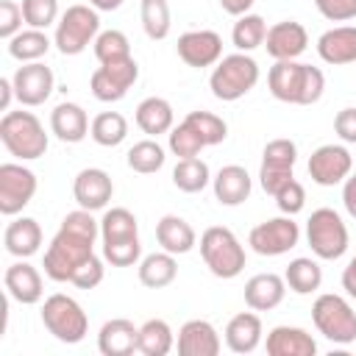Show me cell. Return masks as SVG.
<instances>
[{"instance_id": "cell-1", "label": "cell", "mask_w": 356, "mask_h": 356, "mask_svg": "<svg viewBox=\"0 0 356 356\" xmlns=\"http://www.w3.org/2000/svg\"><path fill=\"white\" fill-rule=\"evenodd\" d=\"M97 236H100V220H95L92 211H86L81 206L75 211H70L61 220L56 236L50 239V245L44 250V264H42L44 275L58 284L70 281L72 273L95 253Z\"/></svg>"}, {"instance_id": "cell-2", "label": "cell", "mask_w": 356, "mask_h": 356, "mask_svg": "<svg viewBox=\"0 0 356 356\" xmlns=\"http://www.w3.org/2000/svg\"><path fill=\"white\" fill-rule=\"evenodd\" d=\"M267 86L275 100L292 103V106H312L323 97L325 75L320 67L303 64L298 58L275 61L267 72Z\"/></svg>"}, {"instance_id": "cell-3", "label": "cell", "mask_w": 356, "mask_h": 356, "mask_svg": "<svg viewBox=\"0 0 356 356\" xmlns=\"http://www.w3.org/2000/svg\"><path fill=\"white\" fill-rule=\"evenodd\" d=\"M0 142L22 161H33L47 153V134L33 111H6L0 120Z\"/></svg>"}, {"instance_id": "cell-4", "label": "cell", "mask_w": 356, "mask_h": 356, "mask_svg": "<svg viewBox=\"0 0 356 356\" xmlns=\"http://www.w3.org/2000/svg\"><path fill=\"white\" fill-rule=\"evenodd\" d=\"M259 83V64L253 56L248 53H231L222 56L209 78V89L217 100L222 103H234L239 97H245L253 86Z\"/></svg>"}, {"instance_id": "cell-5", "label": "cell", "mask_w": 356, "mask_h": 356, "mask_svg": "<svg viewBox=\"0 0 356 356\" xmlns=\"http://www.w3.org/2000/svg\"><path fill=\"white\" fill-rule=\"evenodd\" d=\"M200 256L217 278H236L245 270V248L236 239V234L225 225H211L203 231Z\"/></svg>"}, {"instance_id": "cell-6", "label": "cell", "mask_w": 356, "mask_h": 356, "mask_svg": "<svg viewBox=\"0 0 356 356\" xmlns=\"http://www.w3.org/2000/svg\"><path fill=\"white\" fill-rule=\"evenodd\" d=\"M42 323L44 328L64 345H78L86 331H89V320L86 312L81 309V303L64 292H56L50 298H44L42 303Z\"/></svg>"}, {"instance_id": "cell-7", "label": "cell", "mask_w": 356, "mask_h": 356, "mask_svg": "<svg viewBox=\"0 0 356 356\" xmlns=\"http://www.w3.org/2000/svg\"><path fill=\"white\" fill-rule=\"evenodd\" d=\"M97 33H100L97 8L78 3V6H70V8L58 17L53 44H56L64 56H78V53H83L89 44H95Z\"/></svg>"}, {"instance_id": "cell-8", "label": "cell", "mask_w": 356, "mask_h": 356, "mask_svg": "<svg viewBox=\"0 0 356 356\" xmlns=\"http://www.w3.org/2000/svg\"><path fill=\"white\" fill-rule=\"evenodd\" d=\"M312 320L314 328L337 345H350L356 339V312L342 295H317L312 306Z\"/></svg>"}, {"instance_id": "cell-9", "label": "cell", "mask_w": 356, "mask_h": 356, "mask_svg": "<svg viewBox=\"0 0 356 356\" xmlns=\"http://www.w3.org/2000/svg\"><path fill=\"white\" fill-rule=\"evenodd\" d=\"M306 242L317 259L334 261L348 250V225L334 209H317L312 211L306 222Z\"/></svg>"}, {"instance_id": "cell-10", "label": "cell", "mask_w": 356, "mask_h": 356, "mask_svg": "<svg viewBox=\"0 0 356 356\" xmlns=\"http://www.w3.org/2000/svg\"><path fill=\"white\" fill-rule=\"evenodd\" d=\"M298 161V145L292 139H273L264 145V153H261V167H259V184L267 195L275 197V192L289 184L295 175H292V167Z\"/></svg>"}, {"instance_id": "cell-11", "label": "cell", "mask_w": 356, "mask_h": 356, "mask_svg": "<svg viewBox=\"0 0 356 356\" xmlns=\"http://www.w3.org/2000/svg\"><path fill=\"white\" fill-rule=\"evenodd\" d=\"M136 78H139V64L131 56L122 61L100 64L89 78V89L100 103H117L128 95V89L136 83Z\"/></svg>"}, {"instance_id": "cell-12", "label": "cell", "mask_w": 356, "mask_h": 356, "mask_svg": "<svg viewBox=\"0 0 356 356\" xmlns=\"http://www.w3.org/2000/svg\"><path fill=\"white\" fill-rule=\"evenodd\" d=\"M298 242H300V225H298L289 214L259 222V225L250 231V236H248V245H250L259 256H284V253H289Z\"/></svg>"}, {"instance_id": "cell-13", "label": "cell", "mask_w": 356, "mask_h": 356, "mask_svg": "<svg viewBox=\"0 0 356 356\" xmlns=\"http://www.w3.org/2000/svg\"><path fill=\"white\" fill-rule=\"evenodd\" d=\"M36 175L22 164H0V211L6 217L19 214L36 195Z\"/></svg>"}, {"instance_id": "cell-14", "label": "cell", "mask_w": 356, "mask_h": 356, "mask_svg": "<svg viewBox=\"0 0 356 356\" xmlns=\"http://www.w3.org/2000/svg\"><path fill=\"white\" fill-rule=\"evenodd\" d=\"M353 170V159L345 145H320L309 156V175L320 186L342 184Z\"/></svg>"}, {"instance_id": "cell-15", "label": "cell", "mask_w": 356, "mask_h": 356, "mask_svg": "<svg viewBox=\"0 0 356 356\" xmlns=\"http://www.w3.org/2000/svg\"><path fill=\"white\" fill-rule=\"evenodd\" d=\"M11 83H14L17 100H19L22 106L33 108V106H42V103L50 97L56 81H53V70H50L47 64H42V61H28V64L17 67Z\"/></svg>"}, {"instance_id": "cell-16", "label": "cell", "mask_w": 356, "mask_h": 356, "mask_svg": "<svg viewBox=\"0 0 356 356\" xmlns=\"http://www.w3.org/2000/svg\"><path fill=\"white\" fill-rule=\"evenodd\" d=\"M178 56L184 64L203 70V67H214L222 58V39L217 31H186L178 36Z\"/></svg>"}, {"instance_id": "cell-17", "label": "cell", "mask_w": 356, "mask_h": 356, "mask_svg": "<svg viewBox=\"0 0 356 356\" xmlns=\"http://www.w3.org/2000/svg\"><path fill=\"white\" fill-rule=\"evenodd\" d=\"M111 195H114L111 175L106 170H100V167H83L75 175V181H72V197L86 211L106 209V203L111 200Z\"/></svg>"}, {"instance_id": "cell-18", "label": "cell", "mask_w": 356, "mask_h": 356, "mask_svg": "<svg viewBox=\"0 0 356 356\" xmlns=\"http://www.w3.org/2000/svg\"><path fill=\"white\" fill-rule=\"evenodd\" d=\"M309 44V33L300 22L295 19H281L275 25L267 28V39L264 47L275 61H286V58H298Z\"/></svg>"}, {"instance_id": "cell-19", "label": "cell", "mask_w": 356, "mask_h": 356, "mask_svg": "<svg viewBox=\"0 0 356 356\" xmlns=\"http://www.w3.org/2000/svg\"><path fill=\"white\" fill-rule=\"evenodd\" d=\"M178 356H217L222 342L217 328L209 320H186L178 331Z\"/></svg>"}, {"instance_id": "cell-20", "label": "cell", "mask_w": 356, "mask_h": 356, "mask_svg": "<svg viewBox=\"0 0 356 356\" xmlns=\"http://www.w3.org/2000/svg\"><path fill=\"white\" fill-rule=\"evenodd\" d=\"M3 284H6V292L22 303V306H33L42 300L44 289H42V275L33 264L28 261H14L6 267V275H3Z\"/></svg>"}, {"instance_id": "cell-21", "label": "cell", "mask_w": 356, "mask_h": 356, "mask_svg": "<svg viewBox=\"0 0 356 356\" xmlns=\"http://www.w3.org/2000/svg\"><path fill=\"white\" fill-rule=\"evenodd\" d=\"M97 348L103 356H131L139 350V328L125 317L106 320L97 334Z\"/></svg>"}, {"instance_id": "cell-22", "label": "cell", "mask_w": 356, "mask_h": 356, "mask_svg": "<svg viewBox=\"0 0 356 356\" xmlns=\"http://www.w3.org/2000/svg\"><path fill=\"white\" fill-rule=\"evenodd\" d=\"M264 348L270 356H314L317 353L314 337L298 325H275L267 334Z\"/></svg>"}, {"instance_id": "cell-23", "label": "cell", "mask_w": 356, "mask_h": 356, "mask_svg": "<svg viewBox=\"0 0 356 356\" xmlns=\"http://www.w3.org/2000/svg\"><path fill=\"white\" fill-rule=\"evenodd\" d=\"M317 53L325 64L342 67L356 61V25H337L317 39Z\"/></svg>"}, {"instance_id": "cell-24", "label": "cell", "mask_w": 356, "mask_h": 356, "mask_svg": "<svg viewBox=\"0 0 356 356\" xmlns=\"http://www.w3.org/2000/svg\"><path fill=\"white\" fill-rule=\"evenodd\" d=\"M89 128H92V122L86 117L83 106H78V103H58L50 111V131L61 142H67V145L83 142L86 134H89Z\"/></svg>"}, {"instance_id": "cell-25", "label": "cell", "mask_w": 356, "mask_h": 356, "mask_svg": "<svg viewBox=\"0 0 356 356\" xmlns=\"http://www.w3.org/2000/svg\"><path fill=\"white\" fill-rule=\"evenodd\" d=\"M286 295V281L278 273H259L248 278L245 284V303L253 312H270L275 309Z\"/></svg>"}, {"instance_id": "cell-26", "label": "cell", "mask_w": 356, "mask_h": 356, "mask_svg": "<svg viewBox=\"0 0 356 356\" xmlns=\"http://www.w3.org/2000/svg\"><path fill=\"white\" fill-rule=\"evenodd\" d=\"M211 186H214V197L222 203V206H239L250 197V189H253V181L248 175L245 167L239 164H225L220 167V172L211 178Z\"/></svg>"}, {"instance_id": "cell-27", "label": "cell", "mask_w": 356, "mask_h": 356, "mask_svg": "<svg viewBox=\"0 0 356 356\" xmlns=\"http://www.w3.org/2000/svg\"><path fill=\"white\" fill-rule=\"evenodd\" d=\"M261 320L253 312H239L225 325V345L231 353H253L261 345Z\"/></svg>"}, {"instance_id": "cell-28", "label": "cell", "mask_w": 356, "mask_h": 356, "mask_svg": "<svg viewBox=\"0 0 356 356\" xmlns=\"http://www.w3.org/2000/svg\"><path fill=\"white\" fill-rule=\"evenodd\" d=\"M156 239L161 245V250L172 253V256H181V253H189L195 245H197V234L195 228L178 217V214H164L159 222H156Z\"/></svg>"}, {"instance_id": "cell-29", "label": "cell", "mask_w": 356, "mask_h": 356, "mask_svg": "<svg viewBox=\"0 0 356 356\" xmlns=\"http://www.w3.org/2000/svg\"><path fill=\"white\" fill-rule=\"evenodd\" d=\"M3 245L11 256L17 259H28L39 250L42 245V228L33 217H17L6 225V234H3Z\"/></svg>"}, {"instance_id": "cell-30", "label": "cell", "mask_w": 356, "mask_h": 356, "mask_svg": "<svg viewBox=\"0 0 356 356\" xmlns=\"http://www.w3.org/2000/svg\"><path fill=\"white\" fill-rule=\"evenodd\" d=\"M100 239H103V248L139 242V222H136V217L128 209H122V206L106 209V214L100 217Z\"/></svg>"}, {"instance_id": "cell-31", "label": "cell", "mask_w": 356, "mask_h": 356, "mask_svg": "<svg viewBox=\"0 0 356 356\" xmlns=\"http://www.w3.org/2000/svg\"><path fill=\"white\" fill-rule=\"evenodd\" d=\"M172 122H175V111H172L170 100H164V97H156L153 95V97H145L136 106V125L147 136L170 134L172 131Z\"/></svg>"}, {"instance_id": "cell-32", "label": "cell", "mask_w": 356, "mask_h": 356, "mask_svg": "<svg viewBox=\"0 0 356 356\" xmlns=\"http://www.w3.org/2000/svg\"><path fill=\"white\" fill-rule=\"evenodd\" d=\"M139 284L147 286V289H164L175 281L178 275V261L172 253L167 250H159V253H150L145 259H139Z\"/></svg>"}, {"instance_id": "cell-33", "label": "cell", "mask_w": 356, "mask_h": 356, "mask_svg": "<svg viewBox=\"0 0 356 356\" xmlns=\"http://www.w3.org/2000/svg\"><path fill=\"white\" fill-rule=\"evenodd\" d=\"M284 281L286 286L295 292V295H312L320 289L323 284V270L314 259H306V256H298L289 261V267L284 270Z\"/></svg>"}, {"instance_id": "cell-34", "label": "cell", "mask_w": 356, "mask_h": 356, "mask_svg": "<svg viewBox=\"0 0 356 356\" xmlns=\"http://www.w3.org/2000/svg\"><path fill=\"white\" fill-rule=\"evenodd\" d=\"M175 345V337H172V328L167 320H147L139 325V353L145 356H167Z\"/></svg>"}, {"instance_id": "cell-35", "label": "cell", "mask_w": 356, "mask_h": 356, "mask_svg": "<svg viewBox=\"0 0 356 356\" xmlns=\"http://www.w3.org/2000/svg\"><path fill=\"white\" fill-rule=\"evenodd\" d=\"M50 44H53V42L47 39L44 31H39V28H28V31H19L17 36L8 39V56L17 58V61H22V64H28V61H39V58L50 50Z\"/></svg>"}, {"instance_id": "cell-36", "label": "cell", "mask_w": 356, "mask_h": 356, "mask_svg": "<svg viewBox=\"0 0 356 356\" xmlns=\"http://www.w3.org/2000/svg\"><path fill=\"white\" fill-rule=\"evenodd\" d=\"M89 136H92L100 147H117V145H122L125 136H128V120H125L120 111H100V114L92 120Z\"/></svg>"}, {"instance_id": "cell-37", "label": "cell", "mask_w": 356, "mask_h": 356, "mask_svg": "<svg viewBox=\"0 0 356 356\" xmlns=\"http://www.w3.org/2000/svg\"><path fill=\"white\" fill-rule=\"evenodd\" d=\"M211 181V172H209V164L197 156L192 159H178L175 170H172V184L186 192V195H195V192H203Z\"/></svg>"}, {"instance_id": "cell-38", "label": "cell", "mask_w": 356, "mask_h": 356, "mask_svg": "<svg viewBox=\"0 0 356 356\" xmlns=\"http://www.w3.org/2000/svg\"><path fill=\"white\" fill-rule=\"evenodd\" d=\"M139 19L147 33V39L161 42L167 39L172 19H170V3L167 0H139Z\"/></svg>"}, {"instance_id": "cell-39", "label": "cell", "mask_w": 356, "mask_h": 356, "mask_svg": "<svg viewBox=\"0 0 356 356\" xmlns=\"http://www.w3.org/2000/svg\"><path fill=\"white\" fill-rule=\"evenodd\" d=\"M231 39H234V47L239 53H250V50H256V47L264 44V39H267V22L259 14H242L234 22Z\"/></svg>"}, {"instance_id": "cell-40", "label": "cell", "mask_w": 356, "mask_h": 356, "mask_svg": "<svg viewBox=\"0 0 356 356\" xmlns=\"http://www.w3.org/2000/svg\"><path fill=\"white\" fill-rule=\"evenodd\" d=\"M164 147L156 142V139H142V142H136L131 150H128V156H125V161H128V167L134 170V172H139V175H150V172H159L161 167H164Z\"/></svg>"}, {"instance_id": "cell-41", "label": "cell", "mask_w": 356, "mask_h": 356, "mask_svg": "<svg viewBox=\"0 0 356 356\" xmlns=\"http://www.w3.org/2000/svg\"><path fill=\"white\" fill-rule=\"evenodd\" d=\"M95 58L100 64H111V61H122L131 58V42L122 31H100L95 39Z\"/></svg>"}, {"instance_id": "cell-42", "label": "cell", "mask_w": 356, "mask_h": 356, "mask_svg": "<svg viewBox=\"0 0 356 356\" xmlns=\"http://www.w3.org/2000/svg\"><path fill=\"white\" fill-rule=\"evenodd\" d=\"M184 120L197 131V136L203 139L206 147L220 145V142H225V136H228V125H225V120L217 117V114H211V111H189Z\"/></svg>"}, {"instance_id": "cell-43", "label": "cell", "mask_w": 356, "mask_h": 356, "mask_svg": "<svg viewBox=\"0 0 356 356\" xmlns=\"http://www.w3.org/2000/svg\"><path fill=\"white\" fill-rule=\"evenodd\" d=\"M203 147H206L203 139L197 136V131H195L186 120H181L178 125H172V131H170V150H172V156H178V159H192V156H197Z\"/></svg>"}, {"instance_id": "cell-44", "label": "cell", "mask_w": 356, "mask_h": 356, "mask_svg": "<svg viewBox=\"0 0 356 356\" xmlns=\"http://www.w3.org/2000/svg\"><path fill=\"white\" fill-rule=\"evenodd\" d=\"M22 17L28 28L44 31L58 19V0H22Z\"/></svg>"}, {"instance_id": "cell-45", "label": "cell", "mask_w": 356, "mask_h": 356, "mask_svg": "<svg viewBox=\"0 0 356 356\" xmlns=\"http://www.w3.org/2000/svg\"><path fill=\"white\" fill-rule=\"evenodd\" d=\"M275 203H278V209L284 211V214H298L303 206H306V189H303V184L300 181H289V184H284L278 192H275Z\"/></svg>"}, {"instance_id": "cell-46", "label": "cell", "mask_w": 356, "mask_h": 356, "mask_svg": "<svg viewBox=\"0 0 356 356\" xmlns=\"http://www.w3.org/2000/svg\"><path fill=\"white\" fill-rule=\"evenodd\" d=\"M100 281H103V259L95 256V253H92V256L72 273V278H70V284H75L78 289H95Z\"/></svg>"}, {"instance_id": "cell-47", "label": "cell", "mask_w": 356, "mask_h": 356, "mask_svg": "<svg viewBox=\"0 0 356 356\" xmlns=\"http://www.w3.org/2000/svg\"><path fill=\"white\" fill-rule=\"evenodd\" d=\"M22 6H17L14 0H0V39H11L22 31Z\"/></svg>"}, {"instance_id": "cell-48", "label": "cell", "mask_w": 356, "mask_h": 356, "mask_svg": "<svg viewBox=\"0 0 356 356\" xmlns=\"http://www.w3.org/2000/svg\"><path fill=\"white\" fill-rule=\"evenodd\" d=\"M314 6L331 22H348L356 17V0H314Z\"/></svg>"}, {"instance_id": "cell-49", "label": "cell", "mask_w": 356, "mask_h": 356, "mask_svg": "<svg viewBox=\"0 0 356 356\" xmlns=\"http://www.w3.org/2000/svg\"><path fill=\"white\" fill-rule=\"evenodd\" d=\"M334 131L342 142L348 145H356V106H348L342 111H337L334 117Z\"/></svg>"}, {"instance_id": "cell-50", "label": "cell", "mask_w": 356, "mask_h": 356, "mask_svg": "<svg viewBox=\"0 0 356 356\" xmlns=\"http://www.w3.org/2000/svg\"><path fill=\"white\" fill-rule=\"evenodd\" d=\"M342 206H345V211L356 220V172L342 181Z\"/></svg>"}, {"instance_id": "cell-51", "label": "cell", "mask_w": 356, "mask_h": 356, "mask_svg": "<svg viewBox=\"0 0 356 356\" xmlns=\"http://www.w3.org/2000/svg\"><path fill=\"white\" fill-rule=\"evenodd\" d=\"M342 289L348 292V298L356 300V256L348 261V267L342 270Z\"/></svg>"}, {"instance_id": "cell-52", "label": "cell", "mask_w": 356, "mask_h": 356, "mask_svg": "<svg viewBox=\"0 0 356 356\" xmlns=\"http://www.w3.org/2000/svg\"><path fill=\"white\" fill-rule=\"evenodd\" d=\"M253 3H256V0H220L222 11L231 14V17H242V14H248V8H250Z\"/></svg>"}, {"instance_id": "cell-53", "label": "cell", "mask_w": 356, "mask_h": 356, "mask_svg": "<svg viewBox=\"0 0 356 356\" xmlns=\"http://www.w3.org/2000/svg\"><path fill=\"white\" fill-rule=\"evenodd\" d=\"M11 97H17L11 78H0V108H3V111H8V106H11Z\"/></svg>"}, {"instance_id": "cell-54", "label": "cell", "mask_w": 356, "mask_h": 356, "mask_svg": "<svg viewBox=\"0 0 356 356\" xmlns=\"http://www.w3.org/2000/svg\"><path fill=\"white\" fill-rule=\"evenodd\" d=\"M89 6L97 11H117L122 6V0H89Z\"/></svg>"}]
</instances>
